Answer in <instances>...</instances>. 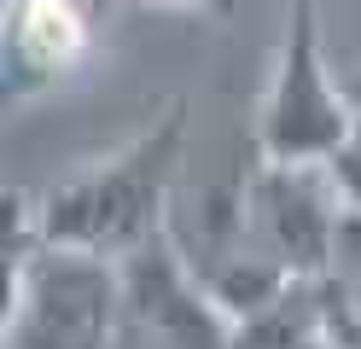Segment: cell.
Instances as JSON below:
<instances>
[{
  "instance_id": "cell-1",
  "label": "cell",
  "mask_w": 361,
  "mask_h": 349,
  "mask_svg": "<svg viewBox=\"0 0 361 349\" xmlns=\"http://www.w3.org/2000/svg\"><path fill=\"white\" fill-rule=\"evenodd\" d=\"M180 157H187V99H169L117 152L94 157L87 169L64 175L59 186H47L35 198L41 239L123 262L128 250H140L169 221Z\"/></svg>"
},
{
  "instance_id": "cell-2",
  "label": "cell",
  "mask_w": 361,
  "mask_h": 349,
  "mask_svg": "<svg viewBox=\"0 0 361 349\" xmlns=\"http://www.w3.org/2000/svg\"><path fill=\"white\" fill-rule=\"evenodd\" d=\"M128 320L123 262L64 245H41L6 268V326L0 349H111Z\"/></svg>"
},
{
  "instance_id": "cell-3",
  "label": "cell",
  "mask_w": 361,
  "mask_h": 349,
  "mask_svg": "<svg viewBox=\"0 0 361 349\" xmlns=\"http://www.w3.org/2000/svg\"><path fill=\"white\" fill-rule=\"evenodd\" d=\"M355 123L350 93L332 82L321 41V0H286L280 53L257 99V157L268 163H326Z\"/></svg>"
},
{
  "instance_id": "cell-4",
  "label": "cell",
  "mask_w": 361,
  "mask_h": 349,
  "mask_svg": "<svg viewBox=\"0 0 361 349\" xmlns=\"http://www.w3.org/2000/svg\"><path fill=\"white\" fill-rule=\"evenodd\" d=\"M239 227L251 250L274 256L298 279H332L338 274V227L344 198L326 175V163H268L245 175L239 192Z\"/></svg>"
},
{
  "instance_id": "cell-5",
  "label": "cell",
  "mask_w": 361,
  "mask_h": 349,
  "mask_svg": "<svg viewBox=\"0 0 361 349\" xmlns=\"http://www.w3.org/2000/svg\"><path fill=\"white\" fill-rule=\"evenodd\" d=\"M123 286H128V320H140L164 349H239V326L216 302L210 279L198 274L169 221L140 250L123 256Z\"/></svg>"
},
{
  "instance_id": "cell-6",
  "label": "cell",
  "mask_w": 361,
  "mask_h": 349,
  "mask_svg": "<svg viewBox=\"0 0 361 349\" xmlns=\"http://www.w3.org/2000/svg\"><path fill=\"white\" fill-rule=\"evenodd\" d=\"M94 53L82 0H6V111L76 76Z\"/></svg>"
},
{
  "instance_id": "cell-7",
  "label": "cell",
  "mask_w": 361,
  "mask_h": 349,
  "mask_svg": "<svg viewBox=\"0 0 361 349\" xmlns=\"http://www.w3.org/2000/svg\"><path fill=\"white\" fill-rule=\"evenodd\" d=\"M326 175L338 186V198H344V209H361V105H355V123L344 134V146L326 157Z\"/></svg>"
},
{
  "instance_id": "cell-8",
  "label": "cell",
  "mask_w": 361,
  "mask_h": 349,
  "mask_svg": "<svg viewBox=\"0 0 361 349\" xmlns=\"http://www.w3.org/2000/svg\"><path fill=\"white\" fill-rule=\"evenodd\" d=\"M361 274V209H344V227H338V279Z\"/></svg>"
},
{
  "instance_id": "cell-9",
  "label": "cell",
  "mask_w": 361,
  "mask_h": 349,
  "mask_svg": "<svg viewBox=\"0 0 361 349\" xmlns=\"http://www.w3.org/2000/svg\"><path fill=\"white\" fill-rule=\"evenodd\" d=\"M152 6H180V12H198V18H228L233 0H152Z\"/></svg>"
}]
</instances>
